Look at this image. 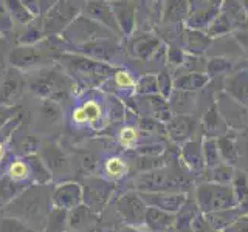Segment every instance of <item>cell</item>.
Returning <instances> with one entry per match:
<instances>
[{
    "instance_id": "6da1fadb",
    "label": "cell",
    "mask_w": 248,
    "mask_h": 232,
    "mask_svg": "<svg viewBox=\"0 0 248 232\" xmlns=\"http://www.w3.org/2000/svg\"><path fill=\"white\" fill-rule=\"evenodd\" d=\"M56 62L72 77L73 82L78 81L87 85L96 84L112 73V68L106 65L104 62L95 60L79 53L61 51L56 54Z\"/></svg>"
},
{
    "instance_id": "7a4b0ae2",
    "label": "cell",
    "mask_w": 248,
    "mask_h": 232,
    "mask_svg": "<svg viewBox=\"0 0 248 232\" xmlns=\"http://www.w3.org/2000/svg\"><path fill=\"white\" fill-rule=\"evenodd\" d=\"M75 82L64 70L58 68H39L37 73L27 81V87L34 93L36 96L51 101H59L67 96V90L73 87Z\"/></svg>"
},
{
    "instance_id": "3957f363",
    "label": "cell",
    "mask_w": 248,
    "mask_h": 232,
    "mask_svg": "<svg viewBox=\"0 0 248 232\" xmlns=\"http://www.w3.org/2000/svg\"><path fill=\"white\" fill-rule=\"evenodd\" d=\"M61 53L58 48L53 46H42V45H19L16 46L11 53L8 54V62L10 67H14L20 72H28V70H39L48 67V64L56 60V54Z\"/></svg>"
},
{
    "instance_id": "277c9868",
    "label": "cell",
    "mask_w": 248,
    "mask_h": 232,
    "mask_svg": "<svg viewBox=\"0 0 248 232\" xmlns=\"http://www.w3.org/2000/svg\"><path fill=\"white\" fill-rule=\"evenodd\" d=\"M59 36L62 39V42L72 46H79L89 42L108 39L112 36V33L104 25H101V23L95 22L81 13Z\"/></svg>"
},
{
    "instance_id": "5b68a950",
    "label": "cell",
    "mask_w": 248,
    "mask_h": 232,
    "mask_svg": "<svg viewBox=\"0 0 248 232\" xmlns=\"http://www.w3.org/2000/svg\"><path fill=\"white\" fill-rule=\"evenodd\" d=\"M82 6L84 5L79 0H59L44 15H41L44 36L45 37L59 36L82 13Z\"/></svg>"
},
{
    "instance_id": "8992f818",
    "label": "cell",
    "mask_w": 248,
    "mask_h": 232,
    "mask_svg": "<svg viewBox=\"0 0 248 232\" xmlns=\"http://www.w3.org/2000/svg\"><path fill=\"white\" fill-rule=\"evenodd\" d=\"M13 217L19 218L27 224H34L44 221L46 215V203L42 188H31L27 192H22V195L13 201L8 207Z\"/></svg>"
},
{
    "instance_id": "52a82bcc",
    "label": "cell",
    "mask_w": 248,
    "mask_h": 232,
    "mask_svg": "<svg viewBox=\"0 0 248 232\" xmlns=\"http://www.w3.org/2000/svg\"><path fill=\"white\" fill-rule=\"evenodd\" d=\"M27 87V79L20 70L10 67L5 70L3 81L0 84V105H14Z\"/></svg>"
},
{
    "instance_id": "ba28073f",
    "label": "cell",
    "mask_w": 248,
    "mask_h": 232,
    "mask_svg": "<svg viewBox=\"0 0 248 232\" xmlns=\"http://www.w3.org/2000/svg\"><path fill=\"white\" fill-rule=\"evenodd\" d=\"M82 14L101 23V25H104L108 29H118V22H116L115 13L104 0H89L82 6Z\"/></svg>"
},
{
    "instance_id": "9c48e42d",
    "label": "cell",
    "mask_w": 248,
    "mask_h": 232,
    "mask_svg": "<svg viewBox=\"0 0 248 232\" xmlns=\"http://www.w3.org/2000/svg\"><path fill=\"white\" fill-rule=\"evenodd\" d=\"M73 48H76V51L79 54H84V56L92 58V59L99 60V62L112 60V58L116 53V46L112 42H108L107 39L89 42V44H84L79 46H73Z\"/></svg>"
},
{
    "instance_id": "30bf717a",
    "label": "cell",
    "mask_w": 248,
    "mask_h": 232,
    "mask_svg": "<svg viewBox=\"0 0 248 232\" xmlns=\"http://www.w3.org/2000/svg\"><path fill=\"white\" fill-rule=\"evenodd\" d=\"M79 198H81V189H79V186L73 183L61 186V188H58L53 193L54 204L62 209L73 207L78 201H79Z\"/></svg>"
},
{
    "instance_id": "8fae6325",
    "label": "cell",
    "mask_w": 248,
    "mask_h": 232,
    "mask_svg": "<svg viewBox=\"0 0 248 232\" xmlns=\"http://www.w3.org/2000/svg\"><path fill=\"white\" fill-rule=\"evenodd\" d=\"M5 5L8 8V11H10L11 17H13V22L14 25H20V27H25L28 25L30 22H33L36 17L28 8L23 5L20 0H5Z\"/></svg>"
},
{
    "instance_id": "7c38bea8",
    "label": "cell",
    "mask_w": 248,
    "mask_h": 232,
    "mask_svg": "<svg viewBox=\"0 0 248 232\" xmlns=\"http://www.w3.org/2000/svg\"><path fill=\"white\" fill-rule=\"evenodd\" d=\"M36 19L23 27V29L20 31L19 39H17L19 45H34L41 42L42 39H45L44 28H42V19L39 20V23H36Z\"/></svg>"
},
{
    "instance_id": "4fadbf2b",
    "label": "cell",
    "mask_w": 248,
    "mask_h": 232,
    "mask_svg": "<svg viewBox=\"0 0 248 232\" xmlns=\"http://www.w3.org/2000/svg\"><path fill=\"white\" fill-rule=\"evenodd\" d=\"M22 192L23 188H20V184H16V180H13L10 175L0 178V206L10 203Z\"/></svg>"
},
{
    "instance_id": "5bb4252c",
    "label": "cell",
    "mask_w": 248,
    "mask_h": 232,
    "mask_svg": "<svg viewBox=\"0 0 248 232\" xmlns=\"http://www.w3.org/2000/svg\"><path fill=\"white\" fill-rule=\"evenodd\" d=\"M27 164L30 167V174H33L36 176L37 183L44 184L50 180V174H48V169H46V164L37 157V155L34 153L27 155Z\"/></svg>"
},
{
    "instance_id": "9a60e30c",
    "label": "cell",
    "mask_w": 248,
    "mask_h": 232,
    "mask_svg": "<svg viewBox=\"0 0 248 232\" xmlns=\"http://www.w3.org/2000/svg\"><path fill=\"white\" fill-rule=\"evenodd\" d=\"M44 160H45L44 162L51 170H61V169H64L67 164L65 157L62 155V152L58 149L56 145L45 147L44 149Z\"/></svg>"
},
{
    "instance_id": "2e32d148",
    "label": "cell",
    "mask_w": 248,
    "mask_h": 232,
    "mask_svg": "<svg viewBox=\"0 0 248 232\" xmlns=\"http://www.w3.org/2000/svg\"><path fill=\"white\" fill-rule=\"evenodd\" d=\"M8 175H10L16 181L25 180V178L30 175V167L27 164V161H20V160L13 161L10 169H8Z\"/></svg>"
},
{
    "instance_id": "e0dca14e",
    "label": "cell",
    "mask_w": 248,
    "mask_h": 232,
    "mask_svg": "<svg viewBox=\"0 0 248 232\" xmlns=\"http://www.w3.org/2000/svg\"><path fill=\"white\" fill-rule=\"evenodd\" d=\"M13 27L14 22L5 5V0H0V34H8L10 31H13Z\"/></svg>"
},
{
    "instance_id": "ac0fdd59",
    "label": "cell",
    "mask_w": 248,
    "mask_h": 232,
    "mask_svg": "<svg viewBox=\"0 0 248 232\" xmlns=\"http://www.w3.org/2000/svg\"><path fill=\"white\" fill-rule=\"evenodd\" d=\"M2 232H34L27 223L17 218H8L2 224Z\"/></svg>"
},
{
    "instance_id": "d6986e66",
    "label": "cell",
    "mask_w": 248,
    "mask_h": 232,
    "mask_svg": "<svg viewBox=\"0 0 248 232\" xmlns=\"http://www.w3.org/2000/svg\"><path fill=\"white\" fill-rule=\"evenodd\" d=\"M22 110L19 105H0V130H2L8 122L17 116Z\"/></svg>"
},
{
    "instance_id": "ffe728a7",
    "label": "cell",
    "mask_w": 248,
    "mask_h": 232,
    "mask_svg": "<svg viewBox=\"0 0 248 232\" xmlns=\"http://www.w3.org/2000/svg\"><path fill=\"white\" fill-rule=\"evenodd\" d=\"M82 110L85 115V122H95L101 116V108L95 101H87L82 105Z\"/></svg>"
},
{
    "instance_id": "44dd1931",
    "label": "cell",
    "mask_w": 248,
    "mask_h": 232,
    "mask_svg": "<svg viewBox=\"0 0 248 232\" xmlns=\"http://www.w3.org/2000/svg\"><path fill=\"white\" fill-rule=\"evenodd\" d=\"M123 170H124V164H123L120 160L113 158V160H110V161L107 162V172L110 174V175L120 176L123 174Z\"/></svg>"
},
{
    "instance_id": "7402d4cb",
    "label": "cell",
    "mask_w": 248,
    "mask_h": 232,
    "mask_svg": "<svg viewBox=\"0 0 248 232\" xmlns=\"http://www.w3.org/2000/svg\"><path fill=\"white\" fill-rule=\"evenodd\" d=\"M59 2V0H37V6H39V17L44 15L46 11L50 10L51 6H54Z\"/></svg>"
},
{
    "instance_id": "603a6c76",
    "label": "cell",
    "mask_w": 248,
    "mask_h": 232,
    "mask_svg": "<svg viewBox=\"0 0 248 232\" xmlns=\"http://www.w3.org/2000/svg\"><path fill=\"white\" fill-rule=\"evenodd\" d=\"M116 84L121 85V87H130V85L134 84V81H132V77L127 73L120 72V73H116Z\"/></svg>"
},
{
    "instance_id": "cb8c5ba5",
    "label": "cell",
    "mask_w": 248,
    "mask_h": 232,
    "mask_svg": "<svg viewBox=\"0 0 248 232\" xmlns=\"http://www.w3.org/2000/svg\"><path fill=\"white\" fill-rule=\"evenodd\" d=\"M20 2L28 8V10L31 11V14H33L34 17H39V6H37V0H20Z\"/></svg>"
},
{
    "instance_id": "d4e9b609",
    "label": "cell",
    "mask_w": 248,
    "mask_h": 232,
    "mask_svg": "<svg viewBox=\"0 0 248 232\" xmlns=\"http://www.w3.org/2000/svg\"><path fill=\"white\" fill-rule=\"evenodd\" d=\"M121 139H123V143H130V141H134L135 139V131L132 130V129H124L123 130V133H121Z\"/></svg>"
},
{
    "instance_id": "484cf974",
    "label": "cell",
    "mask_w": 248,
    "mask_h": 232,
    "mask_svg": "<svg viewBox=\"0 0 248 232\" xmlns=\"http://www.w3.org/2000/svg\"><path fill=\"white\" fill-rule=\"evenodd\" d=\"M3 157H5V144L3 141H0V162L3 161Z\"/></svg>"
},
{
    "instance_id": "4316f807",
    "label": "cell",
    "mask_w": 248,
    "mask_h": 232,
    "mask_svg": "<svg viewBox=\"0 0 248 232\" xmlns=\"http://www.w3.org/2000/svg\"><path fill=\"white\" fill-rule=\"evenodd\" d=\"M3 76H5V70H3V67H0V84L3 81Z\"/></svg>"
}]
</instances>
